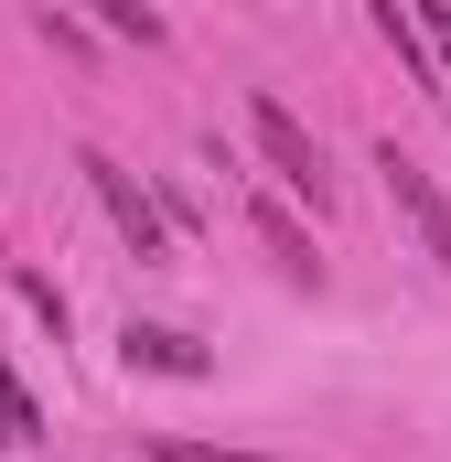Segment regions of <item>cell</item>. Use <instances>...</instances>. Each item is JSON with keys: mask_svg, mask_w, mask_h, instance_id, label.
<instances>
[{"mask_svg": "<svg viewBox=\"0 0 451 462\" xmlns=\"http://www.w3.org/2000/svg\"><path fill=\"white\" fill-rule=\"evenodd\" d=\"M118 355H129V365H151V376H216V355L194 345V334H172V323H129Z\"/></svg>", "mask_w": 451, "mask_h": 462, "instance_id": "277c9868", "label": "cell"}, {"mask_svg": "<svg viewBox=\"0 0 451 462\" xmlns=\"http://www.w3.org/2000/svg\"><path fill=\"white\" fill-rule=\"evenodd\" d=\"M76 172L97 183V205L118 216V236H129V258H172V226H161V205H151V183H140V172H118L108 151H76Z\"/></svg>", "mask_w": 451, "mask_h": 462, "instance_id": "7a4b0ae2", "label": "cell"}, {"mask_svg": "<svg viewBox=\"0 0 451 462\" xmlns=\"http://www.w3.org/2000/svg\"><path fill=\"white\" fill-rule=\"evenodd\" d=\"M97 22L129 32V43H161V11H140V0H97Z\"/></svg>", "mask_w": 451, "mask_h": 462, "instance_id": "9c48e42d", "label": "cell"}, {"mask_svg": "<svg viewBox=\"0 0 451 462\" xmlns=\"http://www.w3.org/2000/svg\"><path fill=\"white\" fill-rule=\"evenodd\" d=\"M32 441H43V409H32V387L0 365V452H32Z\"/></svg>", "mask_w": 451, "mask_h": 462, "instance_id": "8992f818", "label": "cell"}, {"mask_svg": "<svg viewBox=\"0 0 451 462\" xmlns=\"http://www.w3.org/2000/svg\"><path fill=\"white\" fill-rule=\"evenodd\" d=\"M409 32H419L430 65H451V0H409Z\"/></svg>", "mask_w": 451, "mask_h": 462, "instance_id": "ba28073f", "label": "cell"}, {"mask_svg": "<svg viewBox=\"0 0 451 462\" xmlns=\"http://www.w3.org/2000/svg\"><path fill=\"white\" fill-rule=\"evenodd\" d=\"M247 226H258V247H269L290 280H312V291H323V258H312V236L290 226V205H269V194H258V205H247Z\"/></svg>", "mask_w": 451, "mask_h": 462, "instance_id": "5b68a950", "label": "cell"}, {"mask_svg": "<svg viewBox=\"0 0 451 462\" xmlns=\"http://www.w3.org/2000/svg\"><path fill=\"white\" fill-rule=\"evenodd\" d=\"M247 140H258V162H269V172H280V183H290V194H301L312 216L334 205V172H323V140H312L301 118L280 108V97H247Z\"/></svg>", "mask_w": 451, "mask_h": 462, "instance_id": "6da1fadb", "label": "cell"}, {"mask_svg": "<svg viewBox=\"0 0 451 462\" xmlns=\"http://www.w3.org/2000/svg\"><path fill=\"white\" fill-rule=\"evenodd\" d=\"M151 462H290V452H226V441H183V430H151Z\"/></svg>", "mask_w": 451, "mask_h": 462, "instance_id": "52a82bcc", "label": "cell"}, {"mask_svg": "<svg viewBox=\"0 0 451 462\" xmlns=\"http://www.w3.org/2000/svg\"><path fill=\"white\" fill-rule=\"evenodd\" d=\"M376 172H387V205H398V216L419 226V247H430V258L451 269V194L430 183V172H419V162H409V151H398V140L376 151Z\"/></svg>", "mask_w": 451, "mask_h": 462, "instance_id": "3957f363", "label": "cell"}]
</instances>
